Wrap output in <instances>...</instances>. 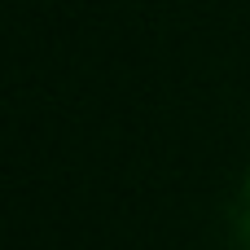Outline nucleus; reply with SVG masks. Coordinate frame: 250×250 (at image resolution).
<instances>
[{
	"label": "nucleus",
	"instance_id": "f257e3e1",
	"mask_svg": "<svg viewBox=\"0 0 250 250\" xmlns=\"http://www.w3.org/2000/svg\"><path fill=\"white\" fill-rule=\"evenodd\" d=\"M237 233H242V242L250 246V180H246V189H242V220H237Z\"/></svg>",
	"mask_w": 250,
	"mask_h": 250
}]
</instances>
